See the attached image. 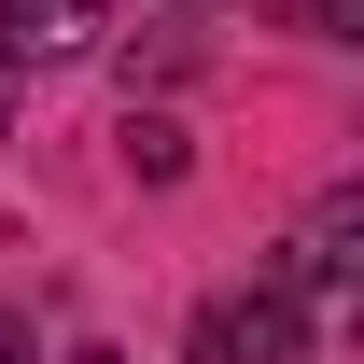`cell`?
Listing matches in <instances>:
<instances>
[{
  "instance_id": "obj_3",
  "label": "cell",
  "mask_w": 364,
  "mask_h": 364,
  "mask_svg": "<svg viewBox=\"0 0 364 364\" xmlns=\"http://www.w3.org/2000/svg\"><path fill=\"white\" fill-rule=\"evenodd\" d=\"M98 43V0H0V70L14 56H85Z\"/></svg>"
},
{
  "instance_id": "obj_1",
  "label": "cell",
  "mask_w": 364,
  "mask_h": 364,
  "mask_svg": "<svg viewBox=\"0 0 364 364\" xmlns=\"http://www.w3.org/2000/svg\"><path fill=\"white\" fill-rule=\"evenodd\" d=\"M182 364H309V309H294L280 280L210 294V309H196V336H182Z\"/></svg>"
},
{
  "instance_id": "obj_4",
  "label": "cell",
  "mask_w": 364,
  "mask_h": 364,
  "mask_svg": "<svg viewBox=\"0 0 364 364\" xmlns=\"http://www.w3.org/2000/svg\"><path fill=\"white\" fill-rule=\"evenodd\" d=\"M0 364H28V336H14V322H0Z\"/></svg>"
},
{
  "instance_id": "obj_2",
  "label": "cell",
  "mask_w": 364,
  "mask_h": 364,
  "mask_svg": "<svg viewBox=\"0 0 364 364\" xmlns=\"http://www.w3.org/2000/svg\"><path fill=\"white\" fill-rule=\"evenodd\" d=\"M350 238H364V196H322L309 238H294V267H280V294H294V309H309V294H336V280H350Z\"/></svg>"
},
{
  "instance_id": "obj_5",
  "label": "cell",
  "mask_w": 364,
  "mask_h": 364,
  "mask_svg": "<svg viewBox=\"0 0 364 364\" xmlns=\"http://www.w3.org/2000/svg\"><path fill=\"white\" fill-rule=\"evenodd\" d=\"M0 127H14V98H0Z\"/></svg>"
}]
</instances>
